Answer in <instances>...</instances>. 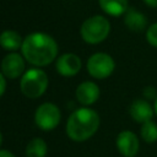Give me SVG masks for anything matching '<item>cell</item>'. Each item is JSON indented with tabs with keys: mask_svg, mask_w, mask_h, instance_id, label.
<instances>
[{
	"mask_svg": "<svg viewBox=\"0 0 157 157\" xmlns=\"http://www.w3.org/2000/svg\"><path fill=\"white\" fill-rule=\"evenodd\" d=\"M58 43L43 32H33L23 38L21 54L25 60L34 67H44L58 58Z\"/></svg>",
	"mask_w": 157,
	"mask_h": 157,
	"instance_id": "1",
	"label": "cell"
},
{
	"mask_svg": "<svg viewBox=\"0 0 157 157\" xmlns=\"http://www.w3.org/2000/svg\"><path fill=\"white\" fill-rule=\"evenodd\" d=\"M101 124L99 114L88 107L75 109L66 120L65 132L67 137L75 142L90 140L98 130Z\"/></svg>",
	"mask_w": 157,
	"mask_h": 157,
	"instance_id": "2",
	"label": "cell"
},
{
	"mask_svg": "<svg viewBox=\"0 0 157 157\" xmlns=\"http://www.w3.org/2000/svg\"><path fill=\"white\" fill-rule=\"evenodd\" d=\"M49 86V78L47 72L40 67H31L20 78V91L21 93L29 98L37 99L42 97Z\"/></svg>",
	"mask_w": 157,
	"mask_h": 157,
	"instance_id": "3",
	"label": "cell"
},
{
	"mask_svg": "<svg viewBox=\"0 0 157 157\" xmlns=\"http://www.w3.org/2000/svg\"><path fill=\"white\" fill-rule=\"evenodd\" d=\"M110 33V22L102 15H94L83 21L80 34L87 44H99L107 39Z\"/></svg>",
	"mask_w": 157,
	"mask_h": 157,
	"instance_id": "4",
	"label": "cell"
},
{
	"mask_svg": "<svg viewBox=\"0 0 157 157\" xmlns=\"http://www.w3.org/2000/svg\"><path fill=\"white\" fill-rule=\"evenodd\" d=\"M61 120V112L59 107L52 102L39 104L34 112V123L38 129L43 131H52L58 128Z\"/></svg>",
	"mask_w": 157,
	"mask_h": 157,
	"instance_id": "5",
	"label": "cell"
},
{
	"mask_svg": "<svg viewBox=\"0 0 157 157\" xmlns=\"http://www.w3.org/2000/svg\"><path fill=\"white\" fill-rule=\"evenodd\" d=\"M86 69L91 77L97 80H104L114 72L115 61L112 55L103 52H98L88 58Z\"/></svg>",
	"mask_w": 157,
	"mask_h": 157,
	"instance_id": "6",
	"label": "cell"
},
{
	"mask_svg": "<svg viewBox=\"0 0 157 157\" xmlns=\"http://www.w3.org/2000/svg\"><path fill=\"white\" fill-rule=\"evenodd\" d=\"M0 70L9 80L21 78L22 75L26 72V60L22 54L17 52H10L2 58Z\"/></svg>",
	"mask_w": 157,
	"mask_h": 157,
	"instance_id": "7",
	"label": "cell"
},
{
	"mask_svg": "<svg viewBox=\"0 0 157 157\" xmlns=\"http://www.w3.org/2000/svg\"><path fill=\"white\" fill-rule=\"evenodd\" d=\"M82 67L81 58L74 53H64L55 60V70L64 77H72L80 72Z\"/></svg>",
	"mask_w": 157,
	"mask_h": 157,
	"instance_id": "8",
	"label": "cell"
},
{
	"mask_svg": "<svg viewBox=\"0 0 157 157\" xmlns=\"http://www.w3.org/2000/svg\"><path fill=\"white\" fill-rule=\"evenodd\" d=\"M115 146L123 157H135L140 148V141L135 132L123 130L115 139Z\"/></svg>",
	"mask_w": 157,
	"mask_h": 157,
	"instance_id": "9",
	"label": "cell"
},
{
	"mask_svg": "<svg viewBox=\"0 0 157 157\" xmlns=\"http://www.w3.org/2000/svg\"><path fill=\"white\" fill-rule=\"evenodd\" d=\"M101 96L98 85L93 81H83L75 90V98L82 107H90L94 104Z\"/></svg>",
	"mask_w": 157,
	"mask_h": 157,
	"instance_id": "10",
	"label": "cell"
},
{
	"mask_svg": "<svg viewBox=\"0 0 157 157\" xmlns=\"http://www.w3.org/2000/svg\"><path fill=\"white\" fill-rule=\"evenodd\" d=\"M129 114H130V117L134 121L144 124L146 121L152 120L153 114H155V109L147 99L137 98L130 104Z\"/></svg>",
	"mask_w": 157,
	"mask_h": 157,
	"instance_id": "11",
	"label": "cell"
},
{
	"mask_svg": "<svg viewBox=\"0 0 157 157\" xmlns=\"http://www.w3.org/2000/svg\"><path fill=\"white\" fill-rule=\"evenodd\" d=\"M124 25L126 26L128 29L139 33V32L147 29L148 20L144 12L139 11L137 9L129 7L126 12L124 13Z\"/></svg>",
	"mask_w": 157,
	"mask_h": 157,
	"instance_id": "12",
	"label": "cell"
},
{
	"mask_svg": "<svg viewBox=\"0 0 157 157\" xmlns=\"http://www.w3.org/2000/svg\"><path fill=\"white\" fill-rule=\"evenodd\" d=\"M23 39L21 34L13 29H5L0 33V47L7 52H16L21 49Z\"/></svg>",
	"mask_w": 157,
	"mask_h": 157,
	"instance_id": "13",
	"label": "cell"
},
{
	"mask_svg": "<svg viewBox=\"0 0 157 157\" xmlns=\"http://www.w3.org/2000/svg\"><path fill=\"white\" fill-rule=\"evenodd\" d=\"M98 2L103 12L113 17L123 16L129 9V0H98Z\"/></svg>",
	"mask_w": 157,
	"mask_h": 157,
	"instance_id": "14",
	"label": "cell"
},
{
	"mask_svg": "<svg viewBox=\"0 0 157 157\" xmlns=\"http://www.w3.org/2000/svg\"><path fill=\"white\" fill-rule=\"evenodd\" d=\"M26 157H45L48 153V145L42 137H33L26 146Z\"/></svg>",
	"mask_w": 157,
	"mask_h": 157,
	"instance_id": "15",
	"label": "cell"
},
{
	"mask_svg": "<svg viewBox=\"0 0 157 157\" xmlns=\"http://www.w3.org/2000/svg\"><path fill=\"white\" fill-rule=\"evenodd\" d=\"M140 136L147 144H153L157 141V124L153 120L146 121L140 129Z\"/></svg>",
	"mask_w": 157,
	"mask_h": 157,
	"instance_id": "16",
	"label": "cell"
},
{
	"mask_svg": "<svg viewBox=\"0 0 157 157\" xmlns=\"http://www.w3.org/2000/svg\"><path fill=\"white\" fill-rule=\"evenodd\" d=\"M146 40L151 47L157 48V21L147 27V29H146Z\"/></svg>",
	"mask_w": 157,
	"mask_h": 157,
	"instance_id": "17",
	"label": "cell"
},
{
	"mask_svg": "<svg viewBox=\"0 0 157 157\" xmlns=\"http://www.w3.org/2000/svg\"><path fill=\"white\" fill-rule=\"evenodd\" d=\"M142 94H144V97H145V99H156V97H157V92H156V88L153 87V86H147V87H145L144 88V91H142Z\"/></svg>",
	"mask_w": 157,
	"mask_h": 157,
	"instance_id": "18",
	"label": "cell"
},
{
	"mask_svg": "<svg viewBox=\"0 0 157 157\" xmlns=\"http://www.w3.org/2000/svg\"><path fill=\"white\" fill-rule=\"evenodd\" d=\"M6 80H7V78L4 76V74H2L1 70H0V98L4 96V93H5V91H6V86H7Z\"/></svg>",
	"mask_w": 157,
	"mask_h": 157,
	"instance_id": "19",
	"label": "cell"
},
{
	"mask_svg": "<svg viewBox=\"0 0 157 157\" xmlns=\"http://www.w3.org/2000/svg\"><path fill=\"white\" fill-rule=\"evenodd\" d=\"M0 157H16L11 151L5 150V148H0Z\"/></svg>",
	"mask_w": 157,
	"mask_h": 157,
	"instance_id": "20",
	"label": "cell"
},
{
	"mask_svg": "<svg viewBox=\"0 0 157 157\" xmlns=\"http://www.w3.org/2000/svg\"><path fill=\"white\" fill-rule=\"evenodd\" d=\"M145 2V5H147L148 7L152 9H157V0H142Z\"/></svg>",
	"mask_w": 157,
	"mask_h": 157,
	"instance_id": "21",
	"label": "cell"
},
{
	"mask_svg": "<svg viewBox=\"0 0 157 157\" xmlns=\"http://www.w3.org/2000/svg\"><path fill=\"white\" fill-rule=\"evenodd\" d=\"M153 109H155V114L157 115V97L155 99V103H153Z\"/></svg>",
	"mask_w": 157,
	"mask_h": 157,
	"instance_id": "22",
	"label": "cell"
},
{
	"mask_svg": "<svg viewBox=\"0 0 157 157\" xmlns=\"http://www.w3.org/2000/svg\"><path fill=\"white\" fill-rule=\"evenodd\" d=\"M2 141H4V137H2V134L0 131V148H1V145H2Z\"/></svg>",
	"mask_w": 157,
	"mask_h": 157,
	"instance_id": "23",
	"label": "cell"
}]
</instances>
